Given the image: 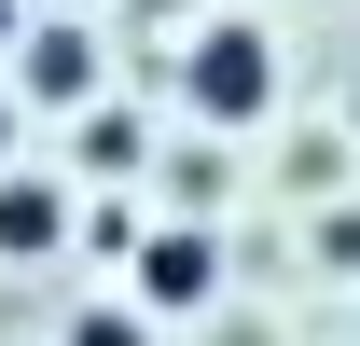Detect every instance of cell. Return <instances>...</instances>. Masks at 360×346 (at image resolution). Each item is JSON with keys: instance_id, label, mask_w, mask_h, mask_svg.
Instances as JSON below:
<instances>
[{"instance_id": "1", "label": "cell", "mask_w": 360, "mask_h": 346, "mask_svg": "<svg viewBox=\"0 0 360 346\" xmlns=\"http://www.w3.org/2000/svg\"><path fill=\"white\" fill-rule=\"evenodd\" d=\"M180 97H194V125H264L277 111V28L208 14V28L180 42Z\"/></svg>"}, {"instance_id": "2", "label": "cell", "mask_w": 360, "mask_h": 346, "mask_svg": "<svg viewBox=\"0 0 360 346\" xmlns=\"http://www.w3.org/2000/svg\"><path fill=\"white\" fill-rule=\"evenodd\" d=\"M125 291H139V319H208L222 305V236L208 222H153L139 263H125Z\"/></svg>"}, {"instance_id": "3", "label": "cell", "mask_w": 360, "mask_h": 346, "mask_svg": "<svg viewBox=\"0 0 360 346\" xmlns=\"http://www.w3.org/2000/svg\"><path fill=\"white\" fill-rule=\"evenodd\" d=\"M14 97H28V111H84L97 97V28L84 14H42V28L14 42Z\"/></svg>"}, {"instance_id": "4", "label": "cell", "mask_w": 360, "mask_h": 346, "mask_svg": "<svg viewBox=\"0 0 360 346\" xmlns=\"http://www.w3.org/2000/svg\"><path fill=\"white\" fill-rule=\"evenodd\" d=\"M70 180L56 167H0V263H42V250H70Z\"/></svg>"}, {"instance_id": "5", "label": "cell", "mask_w": 360, "mask_h": 346, "mask_svg": "<svg viewBox=\"0 0 360 346\" xmlns=\"http://www.w3.org/2000/svg\"><path fill=\"white\" fill-rule=\"evenodd\" d=\"M70 167L125 180V167H139V125H125V111H84V139H70Z\"/></svg>"}, {"instance_id": "6", "label": "cell", "mask_w": 360, "mask_h": 346, "mask_svg": "<svg viewBox=\"0 0 360 346\" xmlns=\"http://www.w3.org/2000/svg\"><path fill=\"white\" fill-rule=\"evenodd\" d=\"M70 346H139V305H84V319H70Z\"/></svg>"}, {"instance_id": "7", "label": "cell", "mask_w": 360, "mask_h": 346, "mask_svg": "<svg viewBox=\"0 0 360 346\" xmlns=\"http://www.w3.org/2000/svg\"><path fill=\"white\" fill-rule=\"evenodd\" d=\"M139 14H153V28H167V14H194V28H208V0H139Z\"/></svg>"}, {"instance_id": "8", "label": "cell", "mask_w": 360, "mask_h": 346, "mask_svg": "<svg viewBox=\"0 0 360 346\" xmlns=\"http://www.w3.org/2000/svg\"><path fill=\"white\" fill-rule=\"evenodd\" d=\"M0 167H14V84H0Z\"/></svg>"}, {"instance_id": "9", "label": "cell", "mask_w": 360, "mask_h": 346, "mask_svg": "<svg viewBox=\"0 0 360 346\" xmlns=\"http://www.w3.org/2000/svg\"><path fill=\"white\" fill-rule=\"evenodd\" d=\"M14 42H28V28H14V0H0V56H14Z\"/></svg>"}, {"instance_id": "10", "label": "cell", "mask_w": 360, "mask_h": 346, "mask_svg": "<svg viewBox=\"0 0 360 346\" xmlns=\"http://www.w3.org/2000/svg\"><path fill=\"white\" fill-rule=\"evenodd\" d=\"M347 125H360V84H347Z\"/></svg>"}]
</instances>
